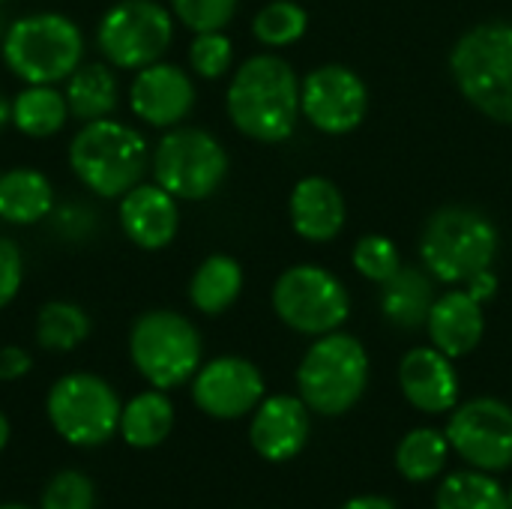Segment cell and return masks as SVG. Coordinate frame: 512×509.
I'll list each match as a JSON object with an SVG mask.
<instances>
[{
  "label": "cell",
  "instance_id": "obj_45",
  "mask_svg": "<svg viewBox=\"0 0 512 509\" xmlns=\"http://www.w3.org/2000/svg\"><path fill=\"white\" fill-rule=\"evenodd\" d=\"M0 3H6V0H0Z\"/></svg>",
  "mask_w": 512,
  "mask_h": 509
},
{
  "label": "cell",
  "instance_id": "obj_18",
  "mask_svg": "<svg viewBox=\"0 0 512 509\" xmlns=\"http://www.w3.org/2000/svg\"><path fill=\"white\" fill-rule=\"evenodd\" d=\"M120 228L123 234L147 252L171 246L180 228L177 198L159 183H138L120 198Z\"/></svg>",
  "mask_w": 512,
  "mask_h": 509
},
{
  "label": "cell",
  "instance_id": "obj_36",
  "mask_svg": "<svg viewBox=\"0 0 512 509\" xmlns=\"http://www.w3.org/2000/svg\"><path fill=\"white\" fill-rule=\"evenodd\" d=\"M33 369V360L27 351L15 348V345H6L0 351V381H18L24 378L27 372Z\"/></svg>",
  "mask_w": 512,
  "mask_h": 509
},
{
  "label": "cell",
  "instance_id": "obj_28",
  "mask_svg": "<svg viewBox=\"0 0 512 509\" xmlns=\"http://www.w3.org/2000/svg\"><path fill=\"white\" fill-rule=\"evenodd\" d=\"M435 509H510V498L486 471H453L438 486Z\"/></svg>",
  "mask_w": 512,
  "mask_h": 509
},
{
  "label": "cell",
  "instance_id": "obj_19",
  "mask_svg": "<svg viewBox=\"0 0 512 509\" xmlns=\"http://www.w3.org/2000/svg\"><path fill=\"white\" fill-rule=\"evenodd\" d=\"M294 231L309 243H330L345 228V198L339 186L327 177H303L288 201Z\"/></svg>",
  "mask_w": 512,
  "mask_h": 509
},
{
  "label": "cell",
  "instance_id": "obj_14",
  "mask_svg": "<svg viewBox=\"0 0 512 509\" xmlns=\"http://www.w3.org/2000/svg\"><path fill=\"white\" fill-rule=\"evenodd\" d=\"M264 399V378L243 357H216L192 378V402L213 420H240Z\"/></svg>",
  "mask_w": 512,
  "mask_h": 509
},
{
  "label": "cell",
  "instance_id": "obj_25",
  "mask_svg": "<svg viewBox=\"0 0 512 509\" xmlns=\"http://www.w3.org/2000/svg\"><path fill=\"white\" fill-rule=\"evenodd\" d=\"M243 291V267L231 255H210L189 279V300L201 315H222Z\"/></svg>",
  "mask_w": 512,
  "mask_h": 509
},
{
  "label": "cell",
  "instance_id": "obj_41",
  "mask_svg": "<svg viewBox=\"0 0 512 509\" xmlns=\"http://www.w3.org/2000/svg\"><path fill=\"white\" fill-rule=\"evenodd\" d=\"M6 120H9V105H6V99L0 96V129L6 126Z\"/></svg>",
  "mask_w": 512,
  "mask_h": 509
},
{
  "label": "cell",
  "instance_id": "obj_44",
  "mask_svg": "<svg viewBox=\"0 0 512 509\" xmlns=\"http://www.w3.org/2000/svg\"><path fill=\"white\" fill-rule=\"evenodd\" d=\"M0 30H3V18H0Z\"/></svg>",
  "mask_w": 512,
  "mask_h": 509
},
{
  "label": "cell",
  "instance_id": "obj_29",
  "mask_svg": "<svg viewBox=\"0 0 512 509\" xmlns=\"http://www.w3.org/2000/svg\"><path fill=\"white\" fill-rule=\"evenodd\" d=\"M90 336V318L81 306L66 300H51L36 315V342L45 351L63 354L78 348Z\"/></svg>",
  "mask_w": 512,
  "mask_h": 509
},
{
  "label": "cell",
  "instance_id": "obj_21",
  "mask_svg": "<svg viewBox=\"0 0 512 509\" xmlns=\"http://www.w3.org/2000/svg\"><path fill=\"white\" fill-rule=\"evenodd\" d=\"M435 300L438 297H435L432 279L420 267H399L381 285V312L399 330L423 327L429 321Z\"/></svg>",
  "mask_w": 512,
  "mask_h": 509
},
{
  "label": "cell",
  "instance_id": "obj_4",
  "mask_svg": "<svg viewBox=\"0 0 512 509\" xmlns=\"http://www.w3.org/2000/svg\"><path fill=\"white\" fill-rule=\"evenodd\" d=\"M69 165L93 195L123 198L144 177L147 141L129 123L102 117L78 129L69 144Z\"/></svg>",
  "mask_w": 512,
  "mask_h": 509
},
{
  "label": "cell",
  "instance_id": "obj_17",
  "mask_svg": "<svg viewBox=\"0 0 512 509\" xmlns=\"http://www.w3.org/2000/svg\"><path fill=\"white\" fill-rule=\"evenodd\" d=\"M399 387L423 414H447L459 405V375L453 360L435 345L411 348L399 363Z\"/></svg>",
  "mask_w": 512,
  "mask_h": 509
},
{
  "label": "cell",
  "instance_id": "obj_20",
  "mask_svg": "<svg viewBox=\"0 0 512 509\" xmlns=\"http://www.w3.org/2000/svg\"><path fill=\"white\" fill-rule=\"evenodd\" d=\"M429 339L438 351H444L450 360L471 354L486 333V315L483 303H477L468 291H447L435 300L429 321H426Z\"/></svg>",
  "mask_w": 512,
  "mask_h": 509
},
{
  "label": "cell",
  "instance_id": "obj_27",
  "mask_svg": "<svg viewBox=\"0 0 512 509\" xmlns=\"http://www.w3.org/2000/svg\"><path fill=\"white\" fill-rule=\"evenodd\" d=\"M450 459V441L438 429H411L396 447V471L408 483H429L441 477Z\"/></svg>",
  "mask_w": 512,
  "mask_h": 509
},
{
  "label": "cell",
  "instance_id": "obj_2",
  "mask_svg": "<svg viewBox=\"0 0 512 509\" xmlns=\"http://www.w3.org/2000/svg\"><path fill=\"white\" fill-rule=\"evenodd\" d=\"M498 243V228L486 213L465 204H450L429 216L420 234V258L435 279L465 285L471 276L495 264Z\"/></svg>",
  "mask_w": 512,
  "mask_h": 509
},
{
  "label": "cell",
  "instance_id": "obj_8",
  "mask_svg": "<svg viewBox=\"0 0 512 509\" xmlns=\"http://www.w3.org/2000/svg\"><path fill=\"white\" fill-rule=\"evenodd\" d=\"M120 399L114 387L90 372H72L51 384L45 414L54 432L72 447H102L120 429Z\"/></svg>",
  "mask_w": 512,
  "mask_h": 509
},
{
  "label": "cell",
  "instance_id": "obj_37",
  "mask_svg": "<svg viewBox=\"0 0 512 509\" xmlns=\"http://www.w3.org/2000/svg\"><path fill=\"white\" fill-rule=\"evenodd\" d=\"M90 219H93V216H90L87 210H81V207H63V210L57 213V228H60L63 234H69V237H81V234H87V231L93 228Z\"/></svg>",
  "mask_w": 512,
  "mask_h": 509
},
{
  "label": "cell",
  "instance_id": "obj_33",
  "mask_svg": "<svg viewBox=\"0 0 512 509\" xmlns=\"http://www.w3.org/2000/svg\"><path fill=\"white\" fill-rule=\"evenodd\" d=\"M231 63H234V45L222 30L195 33L189 45V66L198 78L216 81L231 69Z\"/></svg>",
  "mask_w": 512,
  "mask_h": 509
},
{
  "label": "cell",
  "instance_id": "obj_12",
  "mask_svg": "<svg viewBox=\"0 0 512 509\" xmlns=\"http://www.w3.org/2000/svg\"><path fill=\"white\" fill-rule=\"evenodd\" d=\"M444 435L450 450L477 471L501 474L512 468V408L501 399L480 396L456 405Z\"/></svg>",
  "mask_w": 512,
  "mask_h": 509
},
{
  "label": "cell",
  "instance_id": "obj_6",
  "mask_svg": "<svg viewBox=\"0 0 512 509\" xmlns=\"http://www.w3.org/2000/svg\"><path fill=\"white\" fill-rule=\"evenodd\" d=\"M369 384V354L360 339L348 333H324L306 351L297 369V393L309 411L339 417L351 411Z\"/></svg>",
  "mask_w": 512,
  "mask_h": 509
},
{
  "label": "cell",
  "instance_id": "obj_38",
  "mask_svg": "<svg viewBox=\"0 0 512 509\" xmlns=\"http://www.w3.org/2000/svg\"><path fill=\"white\" fill-rule=\"evenodd\" d=\"M465 291H468L477 303H489V300L498 294V276H495V273H492V267H489V270H483V273L471 276V279L465 282Z\"/></svg>",
  "mask_w": 512,
  "mask_h": 509
},
{
  "label": "cell",
  "instance_id": "obj_40",
  "mask_svg": "<svg viewBox=\"0 0 512 509\" xmlns=\"http://www.w3.org/2000/svg\"><path fill=\"white\" fill-rule=\"evenodd\" d=\"M6 444H9V420H6V414L0 411V453H3Z\"/></svg>",
  "mask_w": 512,
  "mask_h": 509
},
{
  "label": "cell",
  "instance_id": "obj_11",
  "mask_svg": "<svg viewBox=\"0 0 512 509\" xmlns=\"http://www.w3.org/2000/svg\"><path fill=\"white\" fill-rule=\"evenodd\" d=\"M174 39V18L156 0H120L114 3L99 27L96 45L105 60L117 69H144L168 51Z\"/></svg>",
  "mask_w": 512,
  "mask_h": 509
},
{
  "label": "cell",
  "instance_id": "obj_15",
  "mask_svg": "<svg viewBox=\"0 0 512 509\" xmlns=\"http://www.w3.org/2000/svg\"><path fill=\"white\" fill-rule=\"evenodd\" d=\"M195 105V84L192 78L174 63H150L138 69L129 87V108L132 114L156 129H174L189 117Z\"/></svg>",
  "mask_w": 512,
  "mask_h": 509
},
{
  "label": "cell",
  "instance_id": "obj_43",
  "mask_svg": "<svg viewBox=\"0 0 512 509\" xmlns=\"http://www.w3.org/2000/svg\"><path fill=\"white\" fill-rule=\"evenodd\" d=\"M507 498H510V509H512V486H510V489H507Z\"/></svg>",
  "mask_w": 512,
  "mask_h": 509
},
{
  "label": "cell",
  "instance_id": "obj_16",
  "mask_svg": "<svg viewBox=\"0 0 512 509\" xmlns=\"http://www.w3.org/2000/svg\"><path fill=\"white\" fill-rule=\"evenodd\" d=\"M309 441V408L300 396H267L252 411L249 444L267 462L294 459Z\"/></svg>",
  "mask_w": 512,
  "mask_h": 509
},
{
  "label": "cell",
  "instance_id": "obj_35",
  "mask_svg": "<svg viewBox=\"0 0 512 509\" xmlns=\"http://www.w3.org/2000/svg\"><path fill=\"white\" fill-rule=\"evenodd\" d=\"M21 279H24V255L9 237H0V309L15 300Z\"/></svg>",
  "mask_w": 512,
  "mask_h": 509
},
{
  "label": "cell",
  "instance_id": "obj_3",
  "mask_svg": "<svg viewBox=\"0 0 512 509\" xmlns=\"http://www.w3.org/2000/svg\"><path fill=\"white\" fill-rule=\"evenodd\" d=\"M450 72L462 96L498 123H512V24L471 27L450 54Z\"/></svg>",
  "mask_w": 512,
  "mask_h": 509
},
{
  "label": "cell",
  "instance_id": "obj_22",
  "mask_svg": "<svg viewBox=\"0 0 512 509\" xmlns=\"http://www.w3.org/2000/svg\"><path fill=\"white\" fill-rule=\"evenodd\" d=\"M54 207V189L36 168H9L0 174V219L9 225H36Z\"/></svg>",
  "mask_w": 512,
  "mask_h": 509
},
{
  "label": "cell",
  "instance_id": "obj_5",
  "mask_svg": "<svg viewBox=\"0 0 512 509\" xmlns=\"http://www.w3.org/2000/svg\"><path fill=\"white\" fill-rule=\"evenodd\" d=\"M84 54L81 27L60 12H33L3 33V63L24 84L66 81Z\"/></svg>",
  "mask_w": 512,
  "mask_h": 509
},
{
  "label": "cell",
  "instance_id": "obj_23",
  "mask_svg": "<svg viewBox=\"0 0 512 509\" xmlns=\"http://www.w3.org/2000/svg\"><path fill=\"white\" fill-rule=\"evenodd\" d=\"M174 429V405L165 390H147L132 396L120 411V438L135 450L159 447Z\"/></svg>",
  "mask_w": 512,
  "mask_h": 509
},
{
  "label": "cell",
  "instance_id": "obj_7",
  "mask_svg": "<svg viewBox=\"0 0 512 509\" xmlns=\"http://www.w3.org/2000/svg\"><path fill=\"white\" fill-rule=\"evenodd\" d=\"M201 336L195 324L171 309L144 312L129 333V357L141 378L156 390H174L201 369Z\"/></svg>",
  "mask_w": 512,
  "mask_h": 509
},
{
  "label": "cell",
  "instance_id": "obj_1",
  "mask_svg": "<svg viewBox=\"0 0 512 509\" xmlns=\"http://www.w3.org/2000/svg\"><path fill=\"white\" fill-rule=\"evenodd\" d=\"M225 108L246 138L264 144L288 141L300 117V81L291 63L279 54L249 57L228 84Z\"/></svg>",
  "mask_w": 512,
  "mask_h": 509
},
{
  "label": "cell",
  "instance_id": "obj_32",
  "mask_svg": "<svg viewBox=\"0 0 512 509\" xmlns=\"http://www.w3.org/2000/svg\"><path fill=\"white\" fill-rule=\"evenodd\" d=\"M39 509H96V486L81 471H60L45 483Z\"/></svg>",
  "mask_w": 512,
  "mask_h": 509
},
{
  "label": "cell",
  "instance_id": "obj_34",
  "mask_svg": "<svg viewBox=\"0 0 512 509\" xmlns=\"http://www.w3.org/2000/svg\"><path fill=\"white\" fill-rule=\"evenodd\" d=\"M174 15L195 33L222 30L237 12V0H171Z\"/></svg>",
  "mask_w": 512,
  "mask_h": 509
},
{
  "label": "cell",
  "instance_id": "obj_39",
  "mask_svg": "<svg viewBox=\"0 0 512 509\" xmlns=\"http://www.w3.org/2000/svg\"><path fill=\"white\" fill-rule=\"evenodd\" d=\"M339 509H396V504L390 498H381V495H357Z\"/></svg>",
  "mask_w": 512,
  "mask_h": 509
},
{
  "label": "cell",
  "instance_id": "obj_26",
  "mask_svg": "<svg viewBox=\"0 0 512 509\" xmlns=\"http://www.w3.org/2000/svg\"><path fill=\"white\" fill-rule=\"evenodd\" d=\"M69 105L54 84H27L9 105V120L27 138H51L66 126Z\"/></svg>",
  "mask_w": 512,
  "mask_h": 509
},
{
  "label": "cell",
  "instance_id": "obj_30",
  "mask_svg": "<svg viewBox=\"0 0 512 509\" xmlns=\"http://www.w3.org/2000/svg\"><path fill=\"white\" fill-rule=\"evenodd\" d=\"M309 27V15L300 3L294 0H273L258 9L252 21V33L261 45L267 48H285L294 45Z\"/></svg>",
  "mask_w": 512,
  "mask_h": 509
},
{
  "label": "cell",
  "instance_id": "obj_13",
  "mask_svg": "<svg viewBox=\"0 0 512 509\" xmlns=\"http://www.w3.org/2000/svg\"><path fill=\"white\" fill-rule=\"evenodd\" d=\"M369 111V90L363 78L342 66L327 63L300 81V114L327 135L354 132Z\"/></svg>",
  "mask_w": 512,
  "mask_h": 509
},
{
  "label": "cell",
  "instance_id": "obj_31",
  "mask_svg": "<svg viewBox=\"0 0 512 509\" xmlns=\"http://www.w3.org/2000/svg\"><path fill=\"white\" fill-rule=\"evenodd\" d=\"M351 261L357 267V273L369 282H378L384 285L399 267H402V258H399V249L390 237L384 234H366L357 240L354 252H351Z\"/></svg>",
  "mask_w": 512,
  "mask_h": 509
},
{
  "label": "cell",
  "instance_id": "obj_9",
  "mask_svg": "<svg viewBox=\"0 0 512 509\" xmlns=\"http://www.w3.org/2000/svg\"><path fill=\"white\" fill-rule=\"evenodd\" d=\"M228 174L225 147L204 129L174 126L153 150V180L183 201L210 198Z\"/></svg>",
  "mask_w": 512,
  "mask_h": 509
},
{
  "label": "cell",
  "instance_id": "obj_24",
  "mask_svg": "<svg viewBox=\"0 0 512 509\" xmlns=\"http://www.w3.org/2000/svg\"><path fill=\"white\" fill-rule=\"evenodd\" d=\"M117 75L105 63H84L66 78V105L69 114L81 123L108 117L117 108Z\"/></svg>",
  "mask_w": 512,
  "mask_h": 509
},
{
  "label": "cell",
  "instance_id": "obj_42",
  "mask_svg": "<svg viewBox=\"0 0 512 509\" xmlns=\"http://www.w3.org/2000/svg\"><path fill=\"white\" fill-rule=\"evenodd\" d=\"M0 509H30V507H21V504H3Z\"/></svg>",
  "mask_w": 512,
  "mask_h": 509
},
{
  "label": "cell",
  "instance_id": "obj_10",
  "mask_svg": "<svg viewBox=\"0 0 512 509\" xmlns=\"http://www.w3.org/2000/svg\"><path fill=\"white\" fill-rule=\"evenodd\" d=\"M273 309L291 330L303 336H324L348 321L351 297L336 273L318 264H297L276 279Z\"/></svg>",
  "mask_w": 512,
  "mask_h": 509
}]
</instances>
